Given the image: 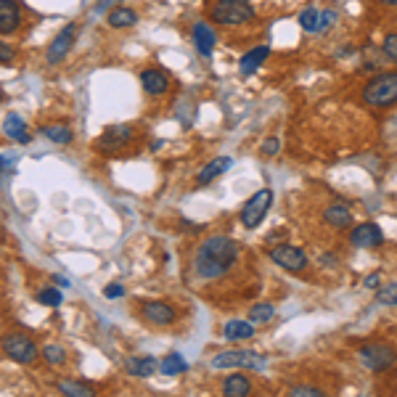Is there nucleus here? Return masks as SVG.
Returning a JSON list of instances; mask_svg holds the SVG:
<instances>
[{
  "mask_svg": "<svg viewBox=\"0 0 397 397\" xmlns=\"http://www.w3.org/2000/svg\"><path fill=\"white\" fill-rule=\"evenodd\" d=\"M222 336L228 342H246L254 336V323L252 320H228L222 326Z\"/></svg>",
  "mask_w": 397,
  "mask_h": 397,
  "instance_id": "nucleus-19",
  "label": "nucleus"
},
{
  "mask_svg": "<svg viewBox=\"0 0 397 397\" xmlns=\"http://www.w3.org/2000/svg\"><path fill=\"white\" fill-rule=\"evenodd\" d=\"M363 284H365V289H374V291H376V289H379V286H382V281H379V276H368V278H365V281H363Z\"/></svg>",
  "mask_w": 397,
  "mask_h": 397,
  "instance_id": "nucleus-39",
  "label": "nucleus"
},
{
  "mask_svg": "<svg viewBox=\"0 0 397 397\" xmlns=\"http://www.w3.org/2000/svg\"><path fill=\"white\" fill-rule=\"evenodd\" d=\"M114 3H117V0H99L96 13H103V11H109V8H114Z\"/></svg>",
  "mask_w": 397,
  "mask_h": 397,
  "instance_id": "nucleus-38",
  "label": "nucleus"
},
{
  "mask_svg": "<svg viewBox=\"0 0 397 397\" xmlns=\"http://www.w3.org/2000/svg\"><path fill=\"white\" fill-rule=\"evenodd\" d=\"M37 302H40V305H48V308H58V305L64 302V294H61L58 289H43V291L37 294Z\"/></svg>",
  "mask_w": 397,
  "mask_h": 397,
  "instance_id": "nucleus-31",
  "label": "nucleus"
},
{
  "mask_svg": "<svg viewBox=\"0 0 397 397\" xmlns=\"http://www.w3.org/2000/svg\"><path fill=\"white\" fill-rule=\"evenodd\" d=\"M159 371L165 376H177V374H186L188 371V363L186 358L180 353H167L165 358H162V363H159Z\"/></svg>",
  "mask_w": 397,
  "mask_h": 397,
  "instance_id": "nucleus-25",
  "label": "nucleus"
},
{
  "mask_svg": "<svg viewBox=\"0 0 397 397\" xmlns=\"http://www.w3.org/2000/svg\"><path fill=\"white\" fill-rule=\"evenodd\" d=\"M334 22H336V11H334V8H326V11H323V30H320V32H329V27Z\"/></svg>",
  "mask_w": 397,
  "mask_h": 397,
  "instance_id": "nucleus-37",
  "label": "nucleus"
},
{
  "mask_svg": "<svg viewBox=\"0 0 397 397\" xmlns=\"http://www.w3.org/2000/svg\"><path fill=\"white\" fill-rule=\"evenodd\" d=\"M43 360L48 365H64L66 363V353L64 347H58V344H45L43 347Z\"/></svg>",
  "mask_w": 397,
  "mask_h": 397,
  "instance_id": "nucleus-28",
  "label": "nucleus"
},
{
  "mask_svg": "<svg viewBox=\"0 0 397 397\" xmlns=\"http://www.w3.org/2000/svg\"><path fill=\"white\" fill-rule=\"evenodd\" d=\"M281 151V141L278 138H265L263 146H260V154L263 156H276Z\"/></svg>",
  "mask_w": 397,
  "mask_h": 397,
  "instance_id": "nucleus-33",
  "label": "nucleus"
},
{
  "mask_svg": "<svg viewBox=\"0 0 397 397\" xmlns=\"http://www.w3.org/2000/svg\"><path fill=\"white\" fill-rule=\"evenodd\" d=\"M363 101L374 109H389L397 103V69L392 72H379L365 82Z\"/></svg>",
  "mask_w": 397,
  "mask_h": 397,
  "instance_id": "nucleus-2",
  "label": "nucleus"
},
{
  "mask_svg": "<svg viewBox=\"0 0 397 397\" xmlns=\"http://www.w3.org/2000/svg\"><path fill=\"white\" fill-rule=\"evenodd\" d=\"M236 260H239V244L233 241L231 236H210L196 249L194 267H196L198 278L212 281V278L225 276Z\"/></svg>",
  "mask_w": 397,
  "mask_h": 397,
  "instance_id": "nucleus-1",
  "label": "nucleus"
},
{
  "mask_svg": "<svg viewBox=\"0 0 397 397\" xmlns=\"http://www.w3.org/2000/svg\"><path fill=\"white\" fill-rule=\"evenodd\" d=\"M58 392L72 395V397H90L93 395V386L80 384V382H58Z\"/></svg>",
  "mask_w": 397,
  "mask_h": 397,
  "instance_id": "nucleus-29",
  "label": "nucleus"
},
{
  "mask_svg": "<svg viewBox=\"0 0 397 397\" xmlns=\"http://www.w3.org/2000/svg\"><path fill=\"white\" fill-rule=\"evenodd\" d=\"M270 260L278 265V267H284V270H289V273H302V270H308V254L302 252L299 246H294V244H278V246H273L270 249Z\"/></svg>",
  "mask_w": 397,
  "mask_h": 397,
  "instance_id": "nucleus-7",
  "label": "nucleus"
},
{
  "mask_svg": "<svg viewBox=\"0 0 397 397\" xmlns=\"http://www.w3.org/2000/svg\"><path fill=\"white\" fill-rule=\"evenodd\" d=\"M103 297H106V299H120V297H125V286H122L120 281H114V284H109V286L103 289Z\"/></svg>",
  "mask_w": 397,
  "mask_h": 397,
  "instance_id": "nucleus-35",
  "label": "nucleus"
},
{
  "mask_svg": "<svg viewBox=\"0 0 397 397\" xmlns=\"http://www.w3.org/2000/svg\"><path fill=\"white\" fill-rule=\"evenodd\" d=\"M0 347L16 363H32L34 358H37V344L30 336H24V334H6L0 339Z\"/></svg>",
  "mask_w": 397,
  "mask_h": 397,
  "instance_id": "nucleus-8",
  "label": "nucleus"
},
{
  "mask_svg": "<svg viewBox=\"0 0 397 397\" xmlns=\"http://www.w3.org/2000/svg\"><path fill=\"white\" fill-rule=\"evenodd\" d=\"M276 315V308L270 305V302H260V305H252L249 308V320L252 323H270Z\"/></svg>",
  "mask_w": 397,
  "mask_h": 397,
  "instance_id": "nucleus-27",
  "label": "nucleus"
},
{
  "mask_svg": "<svg viewBox=\"0 0 397 397\" xmlns=\"http://www.w3.org/2000/svg\"><path fill=\"white\" fill-rule=\"evenodd\" d=\"M53 281H56V286H69V281H66L64 276H53Z\"/></svg>",
  "mask_w": 397,
  "mask_h": 397,
  "instance_id": "nucleus-40",
  "label": "nucleus"
},
{
  "mask_svg": "<svg viewBox=\"0 0 397 397\" xmlns=\"http://www.w3.org/2000/svg\"><path fill=\"white\" fill-rule=\"evenodd\" d=\"M299 27L310 34H320V30H323V11H318V8H305V11L299 13Z\"/></svg>",
  "mask_w": 397,
  "mask_h": 397,
  "instance_id": "nucleus-26",
  "label": "nucleus"
},
{
  "mask_svg": "<svg viewBox=\"0 0 397 397\" xmlns=\"http://www.w3.org/2000/svg\"><path fill=\"white\" fill-rule=\"evenodd\" d=\"M254 19V6L249 0H212L210 22L220 27H241Z\"/></svg>",
  "mask_w": 397,
  "mask_h": 397,
  "instance_id": "nucleus-3",
  "label": "nucleus"
},
{
  "mask_svg": "<svg viewBox=\"0 0 397 397\" xmlns=\"http://www.w3.org/2000/svg\"><path fill=\"white\" fill-rule=\"evenodd\" d=\"M291 395H297V397H323V389H318V386H294V389H291Z\"/></svg>",
  "mask_w": 397,
  "mask_h": 397,
  "instance_id": "nucleus-34",
  "label": "nucleus"
},
{
  "mask_svg": "<svg viewBox=\"0 0 397 397\" xmlns=\"http://www.w3.org/2000/svg\"><path fill=\"white\" fill-rule=\"evenodd\" d=\"M13 56H16V51H13L11 45L0 43V64H3V66H11L13 64Z\"/></svg>",
  "mask_w": 397,
  "mask_h": 397,
  "instance_id": "nucleus-36",
  "label": "nucleus"
},
{
  "mask_svg": "<svg viewBox=\"0 0 397 397\" xmlns=\"http://www.w3.org/2000/svg\"><path fill=\"white\" fill-rule=\"evenodd\" d=\"M267 358L254 350H225L212 358V368H265Z\"/></svg>",
  "mask_w": 397,
  "mask_h": 397,
  "instance_id": "nucleus-5",
  "label": "nucleus"
},
{
  "mask_svg": "<svg viewBox=\"0 0 397 397\" xmlns=\"http://www.w3.org/2000/svg\"><path fill=\"white\" fill-rule=\"evenodd\" d=\"M382 6H386V8H397V0H379Z\"/></svg>",
  "mask_w": 397,
  "mask_h": 397,
  "instance_id": "nucleus-41",
  "label": "nucleus"
},
{
  "mask_svg": "<svg viewBox=\"0 0 397 397\" xmlns=\"http://www.w3.org/2000/svg\"><path fill=\"white\" fill-rule=\"evenodd\" d=\"M132 141V127L130 125H114V127H106V130L99 135L96 141V149L101 151H117L122 146H127Z\"/></svg>",
  "mask_w": 397,
  "mask_h": 397,
  "instance_id": "nucleus-11",
  "label": "nucleus"
},
{
  "mask_svg": "<svg viewBox=\"0 0 397 397\" xmlns=\"http://www.w3.org/2000/svg\"><path fill=\"white\" fill-rule=\"evenodd\" d=\"M22 24V6L16 0H0V34H11Z\"/></svg>",
  "mask_w": 397,
  "mask_h": 397,
  "instance_id": "nucleus-14",
  "label": "nucleus"
},
{
  "mask_svg": "<svg viewBox=\"0 0 397 397\" xmlns=\"http://www.w3.org/2000/svg\"><path fill=\"white\" fill-rule=\"evenodd\" d=\"M358 355H360V360H363V365L368 368V371H374V374H382V371H389L392 365L397 363V353L389 347V344H363L360 350H358Z\"/></svg>",
  "mask_w": 397,
  "mask_h": 397,
  "instance_id": "nucleus-6",
  "label": "nucleus"
},
{
  "mask_svg": "<svg viewBox=\"0 0 397 397\" xmlns=\"http://www.w3.org/2000/svg\"><path fill=\"white\" fill-rule=\"evenodd\" d=\"M376 302L379 305H389V308H397V281L389 284V286H379L376 289Z\"/></svg>",
  "mask_w": 397,
  "mask_h": 397,
  "instance_id": "nucleus-30",
  "label": "nucleus"
},
{
  "mask_svg": "<svg viewBox=\"0 0 397 397\" xmlns=\"http://www.w3.org/2000/svg\"><path fill=\"white\" fill-rule=\"evenodd\" d=\"M106 22L114 30H127V27H135L138 24V13L132 8H125V6H114L109 13H106Z\"/></svg>",
  "mask_w": 397,
  "mask_h": 397,
  "instance_id": "nucleus-21",
  "label": "nucleus"
},
{
  "mask_svg": "<svg viewBox=\"0 0 397 397\" xmlns=\"http://www.w3.org/2000/svg\"><path fill=\"white\" fill-rule=\"evenodd\" d=\"M0 101H3V90H0Z\"/></svg>",
  "mask_w": 397,
  "mask_h": 397,
  "instance_id": "nucleus-42",
  "label": "nucleus"
},
{
  "mask_svg": "<svg viewBox=\"0 0 397 397\" xmlns=\"http://www.w3.org/2000/svg\"><path fill=\"white\" fill-rule=\"evenodd\" d=\"M141 88L149 96H162L170 88V75H167L165 69H144L141 72Z\"/></svg>",
  "mask_w": 397,
  "mask_h": 397,
  "instance_id": "nucleus-16",
  "label": "nucleus"
},
{
  "mask_svg": "<svg viewBox=\"0 0 397 397\" xmlns=\"http://www.w3.org/2000/svg\"><path fill=\"white\" fill-rule=\"evenodd\" d=\"M80 27L77 24H66L61 32L56 34L51 45H48V51H45V61L48 64H58V61H64L66 53L72 51V45H75V37H77Z\"/></svg>",
  "mask_w": 397,
  "mask_h": 397,
  "instance_id": "nucleus-9",
  "label": "nucleus"
},
{
  "mask_svg": "<svg viewBox=\"0 0 397 397\" xmlns=\"http://www.w3.org/2000/svg\"><path fill=\"white\" fill-rule=\"evenodd\" d=\"M273 198H276V194H273L270 188H260L257 194L249 196V201L244 204L241 215H239V220H241V225L246 231H254V228L265 220V215L273 207Z\"/></svg>",
  "mask_w": 397,
  "mask_h": 397,
  "instance_id": "nucleus-4",
  "label": "nucleus"
},
{
  "mask_svg": "<svg viewBox=\"0 0 397 397\" xmlns=\"http://www.w3.org/2000/svg\"><path fill=\"white\" fill-rule=\"evenodd\" d=\"M267 56H270V45H257V48H252V51H246V53L241 56V61H239L241 77L254 75V72L267 61Z\"/></svg>",
  "mask_w": 397,
  "mask_h": 397,
  "instance_id": "nucleus-18",
  "label": "nucleus"
},
{
  "mask_svg": "<svg viewBox=\"0 0 397 397\" xmlns=\"http://www.w3.org/2000/svg\"><path fill=\"white\" fill-rule=\"evenodd\" d=\"M382 48H384V56L386 58H389V61H392V64H397V32H389L384 37V45H382Z\"/></svg>",
  "mask_w": 397,
  "mask_h": 397,
  "instance_id": "nucleus-32",
  "label": "nucleus"
},
{
  "mask_svg": "<svg viewBox=\"0 0 397 397\" xmlns=\"http://www.w3.org/2000/svg\"><path fill=\"white\" fill-rule=\"evenodd\" d=\"M252 392V382H249V376L244 374H231L225 382H222V395L228 397H246Z\"/></svg>",
  "mask_w": 397,
  "mask_h": 397,
  "instance_id": "nucleus-23",
  "label": "nucleus"
},
{
  "mask_svg": "<svg viewBox=\"0 0 397 397\" xmlns=\"http://www.w3.org/2000/svg\"><path fill=\"white\" fill-rule=\"evenodd\" d=\"M3 132L16 141V144H30V132H27V122L19 117V114H8L3 120Z\"/></svg>",
  "mask_w": 397,
  "mask_h": 397,
  "instance_id": "nucleus-20",
  "label": "nucleus"
},
{
  "mask_svg": "<svg viewBox=\"0 0 397 397\" xmlns=\"http://www.w3.org/2000/svg\"><path fill=\"white\" fill-rule=\"evenodd\" d=\"M384 241V233L376 222H360L350 231V244L355 249H374V246H382Z\"/></svg>",
  "mask_w": 397,
  "mask_h": 397,
  "instance_id": "nucleus-10",
  "label": "nucleus"
},
{
  "mask_svg": "<svg viewBox=\"0 0 397 397\" xmlns=\"http://www.w3.org/2000/svg\"><path fill=\"white\" fill-rule=\"evenodd\" d=\"M191 37H194V45H196L198 56H210L212 51H215L218 34H215V27H212L210 22H196V24H194Z\"/></svg>",
  "mask_w": 397,
  "mask_h": 397,
  "instance_id": "nucleus-13",
  "label": "nucleus"
},
{
  "mask_svg": "<svg viewBox=\"0 0 397 397\" xmlns=\"http://www.w3.org/2000/svg\"><path fill=\"white\" fill-rule=\"evenodd\" d=\"M159 363H156V358L151 355H146V358H130L127 363H125V371L130 376H138V379H146V376H154Z\"/></svg>",
  "mask_w": 397,
  "mask_h": 397,
  "instance_id": "nucleus-22",
  "label": "nucleus"
},
{
  "mask_svg": "<svg viewBox=\"0 0 397 397\" xmlns=\"http://www.w3.org/2000/svg\"><path fill=\"white\" fill-rule=\"evenodd\" d=\"M141 315H144L149 323H154V326H170V323L177 318V313H175L172 305H167V302H156V299L141 305Z\"/></svg>",
  "mask_w": 397,
  "mask_h": 397,
  "instance_id": "nucleus-12",
  "label": "nucleus"
},
{
  "mask_svg": "<svg viewBox=\"0 0 397 397\" xmlns=\"http://www.w3.org/2000/svg\"><path fill=\"white\" fill-rule=\"evenodd\" d=\"M0 172H3V170H0Z\"/></svg>",
  "mask_w": 397,
  "mask_h": 397,
  "instance_id": "nucleus-43",
  "label": "nucleus"
},
{
  "mask_svg": "<svg viewBox=\"0 0 397 397\" xmlns=\"http://www.w3.org/2000/svg\"><path fill=\"white\" fill-rule=\"evenodd\" d=\"M231 167H233V156H218V159H212V162H207V165L198 170L196 186H210L212 180L225 175Z\"/></svg>",
  "mask_w": 397,
  "mask_h": 397,
  "instance_id": "nucleus-15",
  "label": "nucleus"
},
{
  "mask_svg": "<svg viewBox=\"0 0 397 397\" xmlns=\"http://www.w3.org/2000/svg\"><path fill=\"white\" fill-rule=\"evenodd\" d=\"M40 132H43V138H48L51 144H58V146H66L75 141V132H72L69 125H48Z\"/></svg>",
  "mask_w": 397,
  "mask_h": 397,
  "instance_id": "nucleus-24",
  "label": "nucleus"
},
{
  "mask_svg": "<svg viewBox=\"0 0 397 397\" xmlns=\"http://www.w3.org/2000/svg\"><path fill=\"white\" fill-rule=\"evenodd\" d=\"M323 225H329L334 231H347V228H353V212L342 204H329L323 210Z\"/></svg>",
  "mask_w": 397,
  "mask_h": 397,
  "instance_id": "nucleus-17",
  "label": "nucleus"
}]
</instances>
